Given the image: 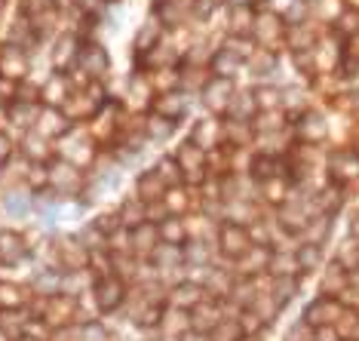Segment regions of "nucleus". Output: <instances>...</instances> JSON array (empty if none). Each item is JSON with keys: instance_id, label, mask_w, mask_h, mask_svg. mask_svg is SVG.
<instances>
[{"instance_id": "72a5a7b5", "label": "nucleus", "mask_w": 359, "mask_h": 341, "mask_svg": "<svg viewBox=\"0 0 359 341\" xmlns=\"http://www.w3.org/2000/svg\"><path fill=\"white\" fill-rule=\"evenodd\" d=\"M215 6H218V0H197V4H194V13L209 15V10H215Z\"/></svg>"}, {"instance_id": "e433bc0d", "label": "nucleus", "mask_w": 359, "mask_h": 341, "mask_svg": "<svg viewBox=\"0 0 359 341\" xmlns=\"http://www.w3.org/2000/svg\"><path fill=\"white\" fill-rule=\"evenodd\" d=\"M22 341H34V338H22Z\"/></svg>"}, {"instance_id": "bb28decb", "label": "nucleus", "mask_w": 359, "mask_h": 341, "mask_svg": "<svg viewBox=\"0 0 359 341\" xmlns=\"http://www.w3.org/2000/svg\"><path fill=\"white\" fill-rule=\"evenodd\" d=\"M295 289H298V283L295 280H285V277H276V292H273V295H276V305H283V302H289V298L292 295H295Z\"/></svg>"}, {"instance_id": "b1692460", "label": "nucleus", "mask_w": 359, "mask_h": 341, "mask_svg": "<svg viewBox=\"0 0 359 341\" xmlns=\"http://www.w3.org/2000/svg\"><path fill=\"white\" fill-rule=\"evenodd\" d=\"M298 267L301 271H307V267H316V262H320V246L316 243H307V246L298 249Z\"/></svg>"}, {"instance_id": "a878e982", "label": "nucleus", "mask_w": 359, "mask_h": 341, "mask_svg": "<svg viewBox=\"0 0 359 341\" xmlns=\"http://www.w3.org/2000/svg\"><path fill=\"white\" fill-rule=\"evenodd\" d=\"M22 305V292L13 283H0V307H19Z\"/></svg>"}, {"instance_id": "f257e3e1", "label": "nucleus", "mask_w": 359, "mask_h": 341, "mask_svg": "<svg viewBox=\"0 0 359 341\" xmlns=\"http://www.w3.org/2000/svg\"><path fill=\"white\" fill-rule=\"evenodd\" d=\"M218 246L227 258H246L252 253V234L236 222H224L218 231Z\"/></svg>"}, {"instance_id": "a211bd4d", "label": "nucleus", "mask_w": 359, "mask_h": 341, "mask_svg": "<svg viewBox=\"0 0 359 341\" xmlns=\"http://www.w3.org/2000/svg\"><path fill=\"white\" fill-rule=\"evenodd\" d=\"M252 173H255V178H261V182H271V178H276L283 173V163L276 157L261 154V157H255V163H252Z\"/></svg>"}, {"instance_id": "4468645a", "label": "nucleus", "mask_w": 359, "mask_h": 341, "mask_svg": "<svg viewBox=\"0 0 359 341\" xmlns=\"http://www.w3.org/2000/svg\"><path fill=\"white\" fill-rule=\"evenodd\" d=\"M325 133H329V129H325V123H323L320 114H304V117H301L298 135H301L304 142H323V139H325Z\"/></svg>"}, {"instance_id": "c756f323", "label": "nucleus", "mask_w": 359, "mask_h": 341, "mask_svg": "<svg viewBox=\"0 0 359 341\" xmlns=\"http://www.w3.org/2000/svg\"><path fill=\"white\" fill-rule=\"evenodd\" d=\"M80 335H83L86 341H108V332H104L99 323H89V326L80 329Z\"/></svg>"}, {"instance_id": "dca6fc26", "label": "nucleus", "mask_w": 359, "mask_h": 341, "mask_svg": "<svg viewBox=\"0 0 359 341\" xmlns=\"http://www.w3.org/2000/svg\"><path fill=\"white\" fill-rule=\"evenodd\" d=\"M157 13L163 15V25L175 28V25H182V15L187 13V4H182V0H163V4H157Z\"/></svg>"}, {"instance_id": "6e6552de", "label": "nucleus", "mask_w": 359, "mask_h": 341, "mask_svg": "<svg viewBox=\"0 0 359 341\" xmlns=\"http://www.w3.org/2000/svg\"><path fill=\"white\" fill-rule=\"evenodd\" d=\"M163 191H166V182L160 178V173L154 169V173H144L142 178H138L135 185V197L142 203H157L163 200Z\"/></svg>"}, {"instance_id": "f3484780", "label": "nucleus", "mask_w": 359, "mask_h": 341, "mask_svg": "<svg viewBox=\"0 0 359 341\" xmlns=\"http://www.w3.org/2000/svg\"><path fill=\"white\" fill-rule=\"evenodd\" d=\"M160 237H163V243H172V246L187 243V231H184L182 218H166V222H160Z\"/></svg>"}, {"instance_id": "5701e85b", "label": "nucleus", "mask_w": 359, "mask_h": 341, "mask_svg": "<svg viewBox=\"0 0 359 341\" xmlns=\"http://www.w3.org/2000/svg\"><path fill=\"white\" fill-rule=\"evenodd\" d=\"M71 314H74V302H71V298H62V295L50 298V314H46L50 320H53V316H62V323H65Z\"/></svg>"}, {"instance_id": "393cba45", "label": "nucleus", "mask_w": 359, "mask_h": 341, "mask_svg": "<svg viewBox=\"0 0 359 341\" xmlns=\"http://www.w3.org/2000/svg\"><path fill=\"white\" fill-rule=\"evenodd\" d=\"M172 120H166V117H160V114H154L151 117V123H148V133H151V139H166L169 133H172Z\"/></svg>"}, {"instance_id": "aec40b11", "label": "nucleus", "mask_w": 359, "mask_h": 341, "mask_svg": "<svg viewBox=\"0 0 359 341\" xmlns=\"http://www.w3.org/2000/svg\"><path fill=\"white\" fill-rule=\"evenodd\" d=\"M160 25L157 22H148L142 31H138V37H135V50L138 53H151V50H157V40H160Z\"/></svg>"}, {"instance_id": "f03ea898", "label": "nucleus", "mask_w": 359, "mask_h": 341, "mask_svg": "<svg viewBox=\"0 0 359 341\" xmlns=\"http://www.w3.org/2000/svg\"><path fill=\"white\" fill-rule=\"evenodd\" d=\"M123 295H126L123 280H117V277H102L99 283H95V305H99V311H104V314L117 311L120 302H123Z\"/></svg>"}, {"instance_id": "f8f14e48", "label": "nucleus", "mask_w": 359, "mask_h": 341, "mask_svg": "<svg viewBox=\"0 0 359 341\" xmlns=\"http://www.w3.org/2000/svg\"><path fill=\"white\" fill-rule=\"evenodd\" d=\"M157 243H160V227H154V225H138L133 227V246H135V253H154L157 249Z\"/></svg>"}, {"instance_id": "20e7f679", "label": "nucleus", "mask_w": 359, "mask_h": 341, "mask_svg": "<svg viewBox=\"0 0 359 341\" xmlns=\"http://www.w3.org/2000/svg\"><path fill=\"white\" fill-rule=\"evenodd\" d=\"M28 255V246H25V237L15 231H4L0 234V265L4 267H15L19 262H25Z\"/></svg>"}, {"instance_id": "423d86ee", "label": "nucleus", "mask_w": 359, "mask_h": 341, "mask_svg": "<svg viewBox=\"0 0 359 341\" xmlns=\"http://www.w3.org/2000/svg\"><path fill=\"white\" fill-rule=\"evenodd\" d=\"M341 314V307L334 298L329 295H323V298H316L313 305L304 311V320L310 323V326H329V323H334V316Z\"/></svg>"}, {"instance_id": "2f4dec72", "label": "nucleus", "mask_w": 359, "mask_h": 341, "mask_svg": "<svg viewBox=\"0 0 359 341\" xmlns=\"http://www.w3.org/2000/svg\"><path fill=\"white\" fill-rule=\"evenodd\" d=\"M304 335H313V332H310V323H307V320H304V323H298V326L289 332V341H304Z\"/></svg>"}, {"instance_id": "0eeeda50", "label": "nucleus", "mask_w": 359, "mask_h": 341, "mask_svg": "<svg viewBox=\"0 0 359 341\" xmlns=\"http://www.w3.org/2000/svg\"><path fill=\"white\" fill-rule=\"evenodd\" d=\"M329 166H332V178H334V182H350V178L359 175V157H356V154H350V151L332 154Z\"/></svg>"}, {"instance_id": "39448f33", "label": "nucleus", "mask_w": 359, "mask_h": 341, "mask_svg": "<svg viewBox=\"0 0 359 341\" xmlns=\"http://www.w3.org/2000/svg\"><path fill=\"white\" fill-rule=\"evenodd\" d=\"M218 323H222V316H218V307L209 302V298H203L200 305H194L191 307V316H187V326H191L194 332H212V329H218Z\"/></svg>"}, {"instance_id": "cd10ccee", "label": "nucleus", "mask_w": 359, "mask_h": 341, "mask_svg": "<svg viewBox=\"0 0 359 341\" xmlns=\"http://www.w3.org/2000/svg\"><path fill=\"white\" fill-rule=\"evenodd\" d=\"M65 89H68V86H65V77H55L53 83L46 86V93H43V95H46V102H62Z\"/></svg>"}, {"instance_id": "c9c22d12", "label": "nucleus", "mask_w": 359, "mask_h": 341, "mask_svg": "<svg viewBox=\"0 0 359 341\" xmlns=\"http://www.w3.org/2000/svg\"><path fill=\"white\" fill-rule=\"evenodd\" d=\"M184 341H209V338L203 335V332H194V335H191V338H184Z\"/></svg>"}, {"instance_id": "f704fd0d", "label": "nucleus", "mask_w": 359, "mask_h": 341, "mask_svg": "<svg viewBox=\"0 0 359 341\" xmlns=\"http://www.w3.org/2000/svg\"><path fill=\"white\" fill-rule=\"evenodd\" d=\"M6 157H10V142L0 135V160H6Z\"/></svg>"}, {"instance_id": "7ed1b4c3", "label": "nucleus", "mask_w": 359, "mask_h": 341, "mask_svg": "<svg viewBox=\"0 0 359 341\" xmlns=\"http://www.w3.org/2000/svg\"><path fill=\"white\" fill-rule=\"evenodd\" d=\"M178 166H182V175L191 178V182H203V173H206V154L197 145H182V151H178Z\"/></svg>"}, {"instance_id": "ddd939ff", "label": "nucleus", "mask_w": 359, "mask_h": 341, "mask_svg": "<svg viewBox=\"0 0 359 341\" xmlns=\"http://www.w3.org/2000/svg\"><path fill=\"white\" fill-rule=\"evenodd\" d=\"M240 59L243 55H236L233 50H218L215 55H212V74L231 80L236 74V68H240Z\"/></svg>"}, {"instance_id": "c85d7f7f", "label": "nucleus", "mask_w": 359, "mask_h": 341, "mask_svg": "<svg viewBox=\"0 0 359 341\" xmlns=\"http://www.w3.org/2000/svg\"><path fill=\"white\" fill-rule=\"evenodd\" d=\"M341 31H344V34H356L359 31V13L356 10H347L341 15Z\"/></svg>"}, {"instance_id": "2eb2a0df", "label": "nucleus", "mask_w": 359, "mask_h": 341, "mask_svg": "<svg viewBox=\"0 0 359 341\" xmlns=\"http://www.w3.org/2000/svg\"><path fill=\"white\" fill-rule=\"evenodd\" d=\"M203 298H206V292H203V286H197V283H182L175 292H172V302L175 305H187V311H191L194 305H200Z\"/></svg>"}, {"instance_id": "6ab92c4d", "label": "nucleus", "mask_w": 359, "mask_h": 341, "mask_svg": "<svg viewBox=\"0 0 359 341\" xmlns=\"http://www.w3.org/2000/svg\"><path fill=\"white\" fill-rule=\"evenodd\" d=\"M283 37L295 53H304V50H310V44H313V31L304 28V25H292Z\"/></svg>"}, {"instance_id": "4be33fe9", "label": "nucleus", "mask_w": 359, "mask_h": 341, "mask_svg": "<svg viewBox=\"0 0 359 341\" xmlns=\"http://www.w3.org/2000/svg\"><path fill=\"white\" fill-rule=\"evenodd\" d=\"M157 173H160V178H163L166 185H178V182H182V175H178V173H182V166H178V160H175V157L160 160Z\"/></svg>"}, {"instance_id": "473e14b6", "label": "nucleus", "mask_w": 359, "mask_h": 341, "mask_svg": "<svg viewBox=\"0 0 359 341\" xmlns=\"http://www.w3.org/2000/svg\"><path fill=\"white\" fill-rule=\"evenodd\" d=\"M6 209H10V213H15V215H22V213L28 209V200H19V197L13 194V197L6 200Z\"/></svg>"}, {"instance_id": "1a4fd4ad", "label": "nucleus", "mask_w": 359, "mask_h": 341, "mask_svg": "<svg viewBox=\"0 0 359 341\" xmlns=\"http://www.w3.org/2000/svg\"><path fill=\"white\" fill-rule=\"evenodd\" d=\"M154 111L160 114V117H166V120H182L184 114H187V99L182 93H166V95H160L157 105H154Z\"/></svg>"}, {"instance_id": "7c9ffc66", "label": "nucleus", "mask_w": 359, "mask_h": 341, "mask_svg": "<svg viewBox=\"0 0 359 341\" xmlns=\"http://www.w3.org/2000/svg\"><path fill=\"white\" fill-rule=\"evenodd\" d=\"M206 255H209V253H206V246H203V243H191V246L184 249V258H187V262H197V265H200V262H206Z\"/></svg>"}, {"instance_id": "9b49d317", "label": "nucleus", "mask_w": 359, "mask_h": 341, "mask_svg": "<svg viewBox=\"0 0 359 341\" xmlns=\"http://www.w3.org/2000/svg\"><path fill=\"white\" fill-rule=\"evenodd\" d=\"M227 99H233L231 80H227V77H215L206 86V105H209V108H215V111H224L227 108Z\"/></svg>"}, {"instance_id": "9d476101", "label": "nucleus", "mask_w": 359, "mask_h": 341, "mask_svg": "<svg viewBox=\"0 0 359 341\" xmlns=\"http://www.w3.org/2000/svg\"><path fill=\"white\" fill-rule=\"evenodd\" d=\"M80 65L89 71V77H102L104 71H108V53L95 44L83 46V50H80Z\"/></svg>"}, {"instance_id": "412c9836", "label": "nucleus", "mask_w": 359, "mask_h": 341, "mask_svg": "<svg viewBox=\"0 0 359 341\" xmlns=\"http://www.w3.org/2000/svg\"><path fill=\"white\" fill-rule=\"evenodd\" d=\"M120 222L129 225V227H138V225L144 222V203L138 200V197L126 200V203H123V209H120Z\"/></svg>"}]
</instances>
